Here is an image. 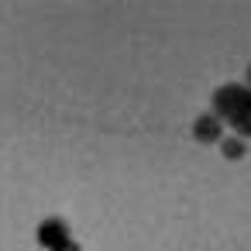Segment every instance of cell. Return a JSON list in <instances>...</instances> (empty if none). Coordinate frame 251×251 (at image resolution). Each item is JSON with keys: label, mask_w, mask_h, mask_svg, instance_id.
<instances>
[{"label": "cell", "mask_w": 251, "mask_h": 251, "mask_svg": "<svg viewBox=\"0 0 251 251\" xmlns=\"http://www.w3.org/2000/svg\"><path fill=\"white\" fill-rule=\"evenodd\" d=\"M213 107H217V117H220V121H227L234 131L251 134V90L224 86V90H217Z\"/></svg>", "instance_id": "cell-1"}, {"label": "cell", "mask_w": 251, "mask_h": 251, "mask_svg": "<svg viewBox=\"0 0 251 251\" xmlns=\"http://www.w3.org/2000/svg\"><path fill=\"white\" fill-rule=\"evenodd\" d=\"M38 237H42V244H49V248H62V244H69V234H66V227H62L59 220H49V224L38 230Z\"/></svg>", "instance_id": "cell-2"}, {"label": "cell", "mask_w": 251, "mask_h": 251, "mask_svg": "<svg viewBox=\"0 0 251 251\" xmlns=\"http://www.w3.org/2000/svg\"><path fill=\"white\" fill-rule=\"evenodd\" d=\"M196 138H200V141H217V138H220V124H217L213 117L196 121Z\"/></svg>", "instance_id": "cell-3"}, {"label": "cell", "mask_w": 251, "mask_h": 251, "mask_svg": "<svg viewBox=\"0 0 251 251\" xmlns=\"http://www.w3.org/2000/svg\"><path fill=\"white\" fill-rule=\"evenodd\" d=\"M224 151H227V155H241L244 148H241V141H224Z\"/></svg>", "instance_id": "cell-4"}, {"label": "cell", "mask_w": 251, "mask_h": 251, "mask_svg": "<svg viewBox=\"0 0 251 251\" xmlns=\"http://www.w3.org/2000/svg\"><path fill=\"white\" fill-rule=\"evenodd\" d=\"M55 251H79L76 244H62V248H55Z\"/></svg>", "instance_id": "cell-5"}, {"label": "cell", "mask_w": 251, "mask_h": 251, "mask_svg": "<svg viewBox=\"0 0 251 251\" xmlns=\"http://www.w3.org/2000/svg\"><path fill=\"white\" fill-rule=\"evenodd\" d=\"M248 79H251V73H248Z\"/></svg>", "instance_id": "cell-6"}]
</instances>
